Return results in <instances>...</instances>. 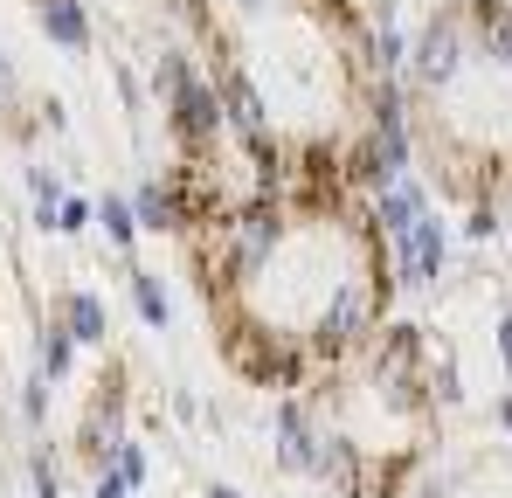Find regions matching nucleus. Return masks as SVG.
I'll return each instance as SVG.
<instances>
[{
  "instance_id": "nucleus-1",
  "label": "nucleus",
  "mask_w": 512,
  "mask_h": 498,
  "mask_svg": "<svg viewBox=\"0 0 512 498\" xmlns=\"http://www.w3.org/2000/svg\"><path fill=\"white\" fill-rule=\"evenodd\" d=\"M180 236L229 374L263 395L312 388L395 312V243L333 146H284L277 173Z\"/></svg>"
},
{
  "instance_id": "nucleus-2",
  "label": "nucleus",
  "mask_w": 512,
  "mask_h": 498,
  "mask_svg": "<svg viewBox=\"0 0 512 498\" xmlns=\"http://www.w3.org/2000/svg\"><path fill=\"white\" fill-rule=\"evenodd\" d=\"M409 146L471 215L512 208V0H443L409 63Z\"/></svg>"
},
{
  "instance_id": "nucleus-3",
  "label": "nucleus",
  "mask_w": 512,
  "mask_h": 498,
  "mask_svg": "<svg viewBox=\"0 0 512 498\" xmlns=\"http://www.w3.org/2000/svg\"><path fill=\"white\" fill-rule=\"evenodd\" d=\"M298 402L312 422V471L333 492L402 498L443 436V402H457V374L443 353H429L416 326L388 319L360 353L326 367Z\"/></svg>"
},
{
  "instance_id": "nucleus-4",
  "label": "nucleus",
  "mask_w": 512,
  "mask_h": 498,
  "mask_svg": "<svg viewBox=\"0 0 512 498\" xmlns=\"http://www.w3.org/2000/svg\"><path fill=\"white\" fill-rule=\"evenodd\" d=\"M42 21H49V35L56 42H70V49H84V14H77V0H42Z\"/></svg>"
},
{
  "instance_id": "nucleus-5",
  "label": "nucleus",
  "mask_w": 512,
  "mask_h": 498,
  "mask_svg": "<svg viewBox=\"0 0 512 498\" xmlns=\"http://www.w3.org/2000/svg\"><path fill=\"white\" fill-rule=\"evenodd\" d=\"M70 319H77V332H84V339H104V312H97L90 298H70Z\"/></svg>"
},
{
  "instance_id": "nucleus-6",
  "label": "nucleus",
  "mask_w": 512,
  "mask_h": 498,
  "mask_svg": "<svg viewBox=\"0 0 512 498\" xmlns=\"http://www.w3.org/2000/svg\"><path fill=\"white\" fill-rule=\"evenodd\" d=\"M104 222H111V236H118V243H132V215H125L118 201H104Z\"/></svg>"
}]
</instances>
